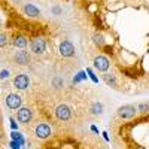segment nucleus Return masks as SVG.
<instances>
[{
	"label": "nucleus",
	"mask_w": 149,
	"mask_h": 149,
	"mask_svg": "<svg viewBox=\"0 0 149 149\" xmlns=\"http://www.w3.org/2000/svg\"><path fill=\"white\" fill-rule=\"evenodd\" d=\"M22 12H24L27 17H30V18H37V17L40 15V10L37 9L34 5H31V3L24 5V6H22Z\"/></svg>",
	"instance_id": "9b49d317"
},
{
	"label": "nucleus",
	"mask_w": 149,
	"mask_h": 149,
	"mask_svg": "<svg viewBox=\"0 0 149 149\" xmlns=\"http://www.w3.org/2000/svg\"><path fill=\"white\" fill-rule=\"evenodd\" d=\"M14 60H15V63H18L19 66H27L30 63V54L27 51H24V49H21V51L15 52Z\"/></svg>",
	"instance_id": "9d476101"
},
{
	"label": "nucleus",
	"mask_w": 149,
	"mask_h": 149,
	"mask_svg": "<svg viewBox=\"0 0 149 149\" xmlns=\"http://www.w3.org/2000/svg\"><path fill=\"white\" fill-rule=\"evenodd\" d=\"M60 54L63 57H66V58L73 57L74 55V46H73V43L69 42V40H63L60 43Z\"/></svg>",
	"instance_id": "6e6552de"
},
{
	"label": "nucleus",
	"mask_w": 149,
	"mask_h": 149,
	"mask_svg": "<svg viewBox=\"0 0 149 149\" xmlns=\"http://www.w3.org/2000/svg\"><path fill=\"white\" fill-rule=\"evenodd\" d=\"M33 118V113L29 107H19L17 110V121L19 124H24V125H27V124L31 121Z\"/></svg>",
	"instance_id": "39448f33"
},
{
	"label": "nucleus",
	"mask_w": 149,
	"mask_h": 149,
	"mask_svg": "<svg viewBox=\"0 0 149 149\" xmlns=\"http://www.w3.org/2000/svg\"><path fill=\"white\" fill-rule=\"evenodd\" d=\"M8 74H9L8 70H3L2 73H0V79H6V78H8Z\"/></svg>",
	"instance_id": "6ab92c4d"
},
{
	"label": "nucleus",
	"mask_w": 149,
	"mask_h": 149,
	"mask_svg": "<svg viewBox=\"0 0 149 149\" xmlns=\"http://www.w3.org/2000/svg\"><path fill=\"white\" fill-rule=\"evenodd\" d=\"M21 103H22L21 95H18V94H15V93L8 94V97H6V106H8L10 110H18V109L21 107Z\"/></svg>",
	"instance_id": "423d86ee"
},
{
	"label": "nucleus",
	"mask_w": 149,
	"mask_h": 149,
	"mask_svg": "<svg viewBox=\"0 0 149 149\" xmlns=\"http://www.w3.org/2000/svg\"><path fill=\"white\" fill-rule=\"evenodd\" d=\"M0 140H2V134H0Z\"/></svg>",
	"instance_id": "412c9836"
},
{
	"label": "nucleus",
	"mask_w": 149,
	"mask_h": 149,
	"mask_svg": "<svg viewBox=\"0 0 149 149\" xmlns=\"http://www.w3.org/2000/svg\"><path fill=\"white\" fill-rule=\"evenodd\" d=\"M93 42L97 45V46H104L106 40H104V36L102 33H94L93 34Z\"/></svg>",
	"instance_id": "ddd939ff"
},
{
	"label": "nucleus",
	"mask_w": 149,
	"mask_h": 149,
	"mask_svg": "<svg viewBox=\"0 0 149 149\" xmlns=\"http://www.w3.org/2000/svg\"><path fill=\"white\" fill-rule=\"evenodd\" d=\"M136 109H137V112H140V113H148L149 112V103H139Z\"/></svg>",
	"instance_id": "dca6fc26"
},
{
	"label": "nucleus",
	"mask_w": 149,
	"mask_h": 149,
	"mask_svg": "<svg viewBox=\"0 0 149 149\" xmlns=\"http://www.w3.org/2000/svg\"><path fill=\"white\" fill-rule=\"evenodd\" d=\"M0 27H2V21H0Z\"/></svg>",
	"instance_id": "aec40b11"
},
{
	"label": "nucleus",
	"mask_w": 149,
	"mask_h": 149,
	"mask_svg": "<svg viewBox=\"0 0 149 149\" xmlns=\"http://www.w3.org/2000/svg\"><path fill=\"white\" fill-rule=\"evenodd\" d=\"M55 116L60 121H69L72 118V109H70V106H67L64 103L63 104H58L55 107Z\"/></svg>",
	"instance_id": "7ed1b4c3"
},
{
	"label": "nucleus",
	"mask_w": 149,
	"mask_h": 149,
	"mask_svg": "<svg viewBox=\"0 0 149 149\" xmlns=\"http://www.w3.org/2000/svg\"><path fill=\"white\" fill-rule=\"evenodd\" d=\"M109 66H110V63H109V60L104 55H97L94 58V67L98 72H106L109 69Z\"/></svg>",
	"instance_id": "1a4fd4ad"
},
{
	"label": "nucleus",
	"mask_w": 149,
	"mask_h": 149,
	"mask_svg": "<svg viewBox=\"0 0 149 149\" xmlns=\"http://www.w3.org/2000/svg\"><path fill=\"white\" fill-rule=\"evenodd\" d=\"M12 45H14L15 48H19V49L27 48V37L21 36V34H17V36H14V39H12Z\"/></svg>",
	"instance_id": "f8f14e48"
},
{
	"label": "nucleus",
	"mask_w": 149,
	"mask_h": 149,
	"mask_svg": "<svg viewBox=\"0 0 149 149\" xmlns=\"http://www.w3.org/2000/svg\"><path fill=\"white\" fill-rule=\"evenodd\" d=\"M34 136L37 139H42V140H45V139H48L49 136H51V127L48 125V124H37V125L34 127Z\"/></svg>",
	"instance_id": "0eeeda50"
},
{
	"label": "nucleus",
	"mask_w": 149,
	"mask_h": 149,
	"mask_svg": "<svg viewBox=\"0 0 149 149\" xmlns=\"http://www.w3.org/2000/svg\"><path fill=\"white\" fill-rule=\"evenodd\" d=\"M54 85H55V88H60V85H63V81L61 79H54Z\"/></svg>",
	"instance_id": "a211bd4d"
},
{
	"label": "nucleus",
	"mask_w": 149,
	"mask_h": 149,
	"mask_svg": "<svg viewBox=\"0 0 149 149\" xmlns=\"http://www.w3.org/2000/svg\"><path fill=\"white\" fill-rule=\"evenodd\" d=\"M116 113L122 119H131V118L136 116V113H137V109H136L133 104H124V106L118 107Z\"/></svg>",
	"instance_id": "f03ea898"
},
{
	"label": "nucleus",
	"mask_w": 149,
	"mask_h": 149,
	"mask_svg": "<svg viewBox=\"0 0 149 149\" xmlns=\"http://www.w3.org/2000/svg\"><path fill=\"white\" fill-rule=\"evenodd\" d=\"M30 49L31 52L36 55H43L46 51V42L42 39V37H34L30 42Z\"/></svg>",
	"instance_id": "f257e3e1"
},
{
	"label": "nucleus",
	"mask_w": 149,
	"mask_h": 149,
	"mask_svg": "<svg viewBox=\"0 0 149 149\" xmlns=\"http://www.w3.org/2000/svg\"><path fill=\"white\" fill-rule=\"evenodd\" d=\"M8 45V34L5 31H0V48H5Z\"/></svg>",
	"instance_id": "f3484780"
},
{
	"label": "nucleus",
	"mask_w": 149,
	"mask_h": 149,
	"mask_svg": "<svg viewBox=\"0 0 149 149\" xmlns=\"http://www.w3.org/2000/svg\"><path fill=\"white\" fill-rule=\"evenodd\" d=\"M91 113L93 115H102L103 113V104L102 103H94L93 106H91Z\"/></svg>",
	"instance_id": "2eb2a0df"
},
{
	"label": "nucleus",
	"mask_w": 149,
	"mask_h": 149,
	"mask_svg": "<svg viewBox=\"0 0 149 149\" xmlns=\"http://www.w3.org/2000/svg\"><path fill=\"white\" fill-rule=\"evenodd\" d=\"M103 81L109 85V86H115L116 85V79H115V76L113 74H109V73H104L103 74Z\"/></svg>",
	"instance_id": "4468645a"
},
{
	"label": "nucleus",
	"mask_w": 149,
	"mask_h": 149,
	"mask_svg": "<svg viewBox=\"0 0 149 149\" xmlns=\"http://www.w3.org/2000/svg\"><path fill=\"white\" fill-rule=\"evenodd\" d=\"M14 86L17 90H19V91L27 90L30 86V78L27 76V74H24V73L17 74V76L14 78Z\"/></svg>",
	"instance_id": "20e7f679"
}]
</instances>
